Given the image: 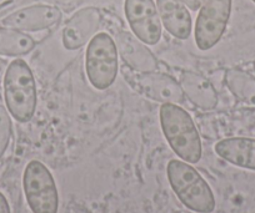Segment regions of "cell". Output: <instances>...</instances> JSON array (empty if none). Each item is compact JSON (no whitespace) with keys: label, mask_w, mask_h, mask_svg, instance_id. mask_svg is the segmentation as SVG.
I'll return each mask as SVG.
<instances>
[{"label":"cell","mask_w":255,"mask_h":213,"mask_svg":"<svg viewBox=\"0 0 255 213\" xmlns=\"http://www.w3.org/2000/svg\"><path fill=\"white\" fill-rule=\"evenodd\" d=\"M160 125L171 150L188 163H198L203 148L199 132L190 115L175 104H163L160 107Z\"/></svg>","instance_id":"cell-1"},{"label":"cell","mask_w":255,"mask_h":213,"mask_svg":"<svg viewBox=\"0 0 255 213\" xmlns=\"http://www.w3.org/2000/svg\"><path fill=\"white\" fill-rule=\"evenodd\" d=\"M4 100L8 111L16 121L33 119L38 104V92L33 71L21 59L11 61L4 75Z\"/></svg>","instance_id":"cell-2"},{"label":"cell","mask_w":255,"mask_h":213,"mask_svg":"<svg viewBox=\"0 0 255 213\" xmlns=\"http://www.w3.org/2000/svg\"><path fill=\"white\" fill-rule=\"evenodd\" d=\"M166 175L171 190L188 210L197 213H212L215 210L212 188L188 162L171 160L166 167Z\"/></svg>","instance_id":"cell-3"},{"label":"cell","mask_w":255,"mask_h":213,"mask_svg":"<svg viewBox=\"0 0 255 213\" xmlns=\"http://www.w3.org/2000/svg\"><path fill=\"white\" fill-rule=\"evenodd\" d=\"M85 70L90 84L97 90H107L114 84L119 71V60L115 41L109 34L99 33L89 41Z\"/></svg>","instance_id":"cell-4"},{"label":"cell","mask_w":255,"mask_h":213,"mask_svg":"<svg viewBox=\"0 0 255 213\" xmlns=\"http://www.w3.org/2000/svg\"><path fill=\"white\" fill-rule=\"evenodd\" d=\"M23 188L31 212L58 213V187L53 175L43 162L33 160L26 165L23 175Z\"/></svg>","instance_id":"cell-5"},{"label":"cell","mask_w":255,"mask_h":213,"mask_svg":"<svg viewBox=\"0 0 255 213\" xmlns=\"http://www.w3.org/2000/svg\"><path fill=\"white\" fill-rule=\"evenodd\" d=\"M232 13V0H205L195 24V43L200 50L217 45L225 33Z\"/></svg>","instance_id":"cell-6"},{"label":"cell","mask_w":255,"mask_h":213,"mask_svg":"<svg viewBox=\"0 0 255 213\" xmlns=\"http://www.w3.org/2000/svg\"><path fill=\"white\" fill-rule=\"evenodd\" d=\"M125 15L134 35L146 45H155L161 38V23L153 0H125Z\"/></svg>","instance_id":"cell-7"},{"label":"cell","mask_w":255,"mask_h":213,"mask_svg":"<svg viewBox=\"0 0 255 213\" xmlns=\"http://www.w3.org/2000/svg\"><path fill=\"white\" fill-rule=\"evenodd\" d=\"M102 25V14L97 8L78 10L63 29V45L67 50H78L97 35Z\"/></svg>","instance_id":"cell-8"},{"label":"cell","mask_w":255,"mask_h":213,"mask_svg":"<svg viewBox=\"0 0 255 213\" xmlns=\"http://www.w3.org/2000/svg\"><path fill=\"white\" fill-rule=\"evenodd\" d=\"M63 14L51 5H31L19 9L3 19V25L19 31H40L58 25Z\"/></svg>","instance_id":"cell-9"},{"label":"cell","mask_w":255,"mask_h":213,"mask_svg":"<svg viewBox=\"0 0 255 213\" xmlns=\"http://www.w3.org/2000/svg\"><path fill=\"white\" fill-rule=\"evenodd\" d=\"M135 81L139 91L154 101L175 105L184 104L185 101L180 82L163 72H140L135 77Z\"/></svg>","instance_id":"cell-10"},{"label":"cell","mask_w":255,"mask_h":213,"mask_svg":"<svg viewBox=\"0 0 255 213\" xmlns=\"http://www.w3.org/2000/svg\"><path fill=\"white\" fill-rule=\"evenodd\" d=\"M114 41L118 53L120 54L124 63L133 70L139 72H150L158 70L159 64L154 54L134 34L118 31L115 33Z\"/></svg>","instance_id":"cell-11"},{"label":"cell","mask_w":255,"mask_h":213,"mask_svg":"<svg viewBox=\"0 0 255 213\" xmlns=\"http://www.w3.org/2000/svg\"><path fill=\"white\" fill-rule=\"evenodd\" d=\"M156 9L169 34L180 40L190 36L191 16L183 0H156Z\"/></svg>","instance_id":"cell-12"},{"label":"cell","mask_w":255,"mask_h":213,"mask_svg":"<svg viewBox=\"0 0 255 213\" xmlns=\"http://www.w3.org/2000/svg\"><path fill=\"white\" fill-rule=\"evenodd\" d=\"M215 152L220 158L237 167L255 171V139H224L215 145Z\"/></svg>","instance_id":"cell-13"},{"label":"cell","mask_w":255,"mask_h":213,"mask_svg":"<svg viewBox=\"0 0 255 213\" xmlns=\"http://www.w3.org/2000/svg\"><path fill=\"white\" fill-rule=\"evenodd\" d=\"M184 95L194 106L202 110H213L218 105V94L212 82L194 71H184L180 76Z\"/></svg>","instance_id":"cell-14"},{"label":"cell","mask_w":255,"mask_h":213,"mask_svg":"<svg viewBox=\"0 0 255 213\" xmlns=\"http://www.w3.org/2000/svg\"><path fill=\"white\" fill-rule=\"evenodd\" d=\"M36 43L30 35L10 28H0V55L23 56L34 50Z\"/></svg>","instance_id":"cell-15"},{"label":"cell","mask_w":255,"mask_h":213,"mask_svg":"<svg viewBox=\"0 0 255 213\" xmlns=\"http://www.w3.org/2000/svg\"><path fill=\"white\" fill-rule=\"evenodd\" d=\"M225 85L239 101L255 106V77L245 71L230 69L225 72Z\"/></svg>","instance_id":"cell-16"},{"label":"cell","mask_w":255,"mask_h":213,"mask_svg":"<svg viewBox=\"0 0 255 213\" xmlns=\"http://www.w3.org/2000/svg\"><path fill=\"white\" fill-rule=\"evenodd\" d=\"M11 132H13V125H11L10 114L5 107L0 106V158L3 157L8 150Z\"/></svg>","instance_id":"cell-17"},{"label":"cell","mask_w":255,"mask_h":213,"mask_svg":"<svg viewBox=\"0 0 255 213\" xmlns=\"http://www.w3.org/2000/svg\"><path fill=\"white\" fill-rule=\"evenodd\" d=\"M183 1L190 10L197 11L198 9L202 8L203 3H204L205 0H183Z\"/></svg>","instance_id":"cell-18"},{"label":"cell","mask_w":255,"mask_h":213,"mask_svg":"<svg viewBox=\"0 0 255 213\" xmlns=\"http://www.w3.org/2000/svg\"><path fill=\"white\" fill-rule=\"evenodd\" d=\"M0 213H11L8 200L1 192H0Z\"/></svg>","instance_id":"cell-19"},{"label":"cell","mask_w":255,"mask_h":213,"mask_svg":"<svg viewBox=\"0 0 255 213\" xmlns=\"http://www.w3.org/2000/svg\"><path fill=\"white\" fill-rule=\"evenodd\" d=\"M6 69H8V63H6L4 59L0 58V79H1V76H3V75H5Z\"/></svg>","instance_id":"cell-20"},{"label":"cell","mask_w":255,"mask_h":213,"mask_svg":"<svg viewBox=\"0 0 255 213\" xmlns=\"http://www.w3.org/2000/svg\"><path fill=\"white\" fill-rule=\"evenodd\" d=\"M171 213H181V212H176V211H174V212H171Z\"/></svg>","instance_id":"cell-21"},{"label":"cell","mask_w":255,"mask_h":213,"mask_svg":"<svg viewBox=\"0 0 255 213\" xmlns=\"http://www.w3.org/2000/svg\"><path fill=\"white\" fill-rule=\"evenodd\" d=\"M254 70H255V61H254Z\"/></svg>","instance_id":"cell-22"},{"label":"cell","mask_w":255,"mask_h":213,"mask_svg":"<svg viewBox=\"0 0 255 213\" xmlns=\"http://www.w3.org/2000/svg\"><path fill=\"white\" fill-rule=\"evenodd\" d=\"M252 1H253V3H255V0H252Z\"/></svg>","instance_id":"cell-23"}]
</instances>
